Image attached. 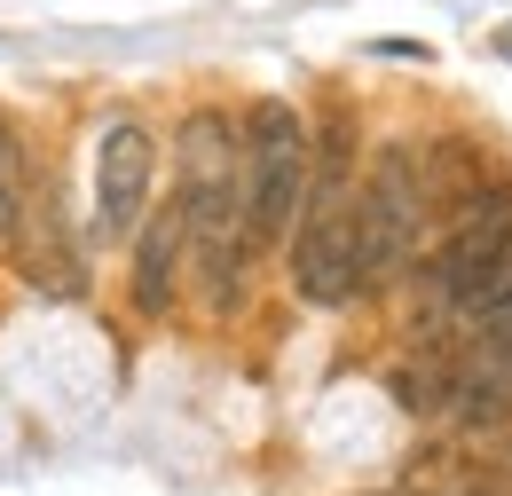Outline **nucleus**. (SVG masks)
I'll list each match as a JSON object with an SVG mask.
<instances>
[{
	"instance_id": "1",
	"label": "nucleus",
	"mask_w": 512,
	"mask_h": 496,
	"mask_svg": "<svg viewBox=\"0 0 512 496\" xmlns=\"http://www.w3.org/2000/svg\"><path fill=\"white\" fill-rule=\"evenodd\" d=\"M182 245H197V276L205 300L229 308L237 300V268H245V134L221 111H190L182 119Z\"/></svg>"
},
{
	"instance_id": "4",
	"label": "nucleus",
	"mask_w": 512,
	"mask_h": 496,
	"mask_svg": "<svg viewBox=\"0 0 512 496\" xmlns=\"http://www.w3.org/2000/svg\"><path fill=\"white\" fill-rule=\"evenodd\" d=\"M497 276H512V189L465 205V221L449 229V245L434 252V268H426V308L457 315L481 284H497Z\"/></svg>"
},
{
	"instance_id": "2",
	"label": "nucleus",
	"mask_w": 512,
	"mask_h": 496,
	"mask_svg": "<svg viewBox=\"0 0 512 496\" xmlns=\"http://www.w3.org/2000/svg\"><path fill=\"white\" fill-rule=\"evenodd\" d=\"M308 197H300V237H292V276L316 308H339L363 284L355 260V189H347V119L323 126V150H308Z\"/></svg>"
},
{
	"instance_id": "6",
	"label": "nucleus",
	"mask_w": 512,
	"mask_h": 496,
	"mask_svg": "<svg viewBox=\"0 0 512 496\" xmlns=\"http://www.w3.org/2000/svg\"><path fill=\"white\" fill-rule=\"evenodd\" d=\"M150 174H158V142L134 119L103 126V142H95V237L103 245H127L134 229H142Z\"/></svg>"
},
{
	"instance_id": "5",
	"label": "nucleus",
	"mask_w": 512,
	"mask_h": 496,
	"mask_svg": "<svg viewBox=\"0 0 512 496\" xmlns=\"http://www.w3.org/2000/svg\"><path fill=\"white\" fill-rule=\"evenodd\" d=\"M418 213H426L418 150H410V142H394V150H379V166H371V189L355 197V260H363V276H371V268H394V260L410 252Z\"/></svg>"
},
{
	"instance_id": "7",
	"label": "nucleus",
	"mask_w": 512,
	"mask_h": 496,
	"mask_svg": "<svg viewBox=\"0 0 512 496\" xmlns=\"http://www.w3.org/2000/svg\"><path fill=\"white\" fill-rule=\"evenodd\" d=\"M142 245H134V308L158 315L166 300H174V268H182V213L166 205L150 229H134Z\"/></svg>"
},
{
	"instance_id": "8",
	"label": "nucleus",
	"mask_w": 512,
	"mask_h": 496,
	"mask_svg": "<svg viewBox=\"0 0 512 496\" xmlns=\"http://www.w3.org/2000/svg\"><path fill=\"white\" fill-rule=\"evenodd\" d=\"M16 229V142L0 134V237Z\"/></svg>"
},
{
	"instance_id": "3",
	"label": "nucleus",
	"mask_w": 512,
	"mask_h": 496,
	"mask_svg": "<svg viewBox=\"0 0 512 496\" xmlns=\"http://www.w3.org/2000/svg\"><path fill=\"white\" fill-rule=\"evenodd\" d=\"M308 197V119L292 103L245 111V245H276Z\"/></svg>"
}]
</instances>
